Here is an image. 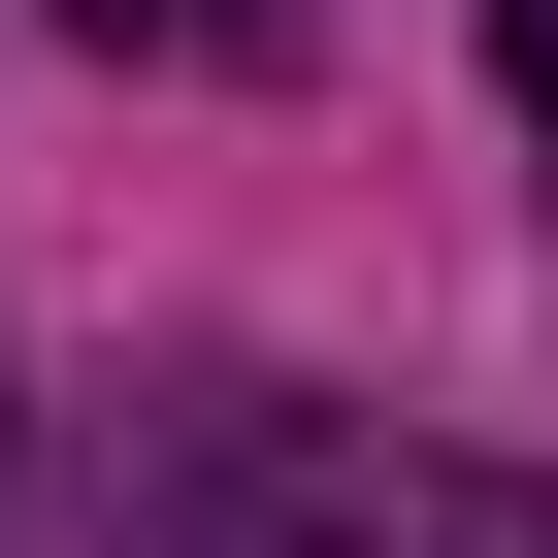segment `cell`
Listing matches in <instances>:
<instances>
[{
	"instance_id": "7a4b0ae2",
	"label": "cell",
	"mask_w": 558,
	"mask_h": 558,
	"mask_svg": "<svg viewBox=\"0 0 558 558\" xmlns=\"http://www.w3.org/2000/svg\"><path fill=\"white\" fill-rule=\"evenodd\" d=\"M66 34H99V66H296L329 0H66Z\"/></svg>"
},
{
	"instance_id": "3957f363",
	"label": "cell",
	"mask_w": 558,
	"mask_h": 558,
	"mask_svg": "<svg viewBox=\"0 0 558 558\" xmlns=\"http://www.w3.org/2000/svg\"><path fill=\"white\" fill-rule=\"evenodd\" d=\"M493 66H525V132H558V0H493Z\"/></svg>"
},
{
	"instance_id": "6da1fadb",
	"label": "cell",
	"mask_w": 558,
	"mask_h": 558,
	"mask_svg": "<svg viewBox=\"0 0 558 558\" xmlns=\"http://www.w3.org/2000/svg\"><path fill=\"white\" fill-rule=\"evenodd\" d=\"M132 558H558L525 460H395V427H197V493Z\"/></svg>"
}]
</instances>
